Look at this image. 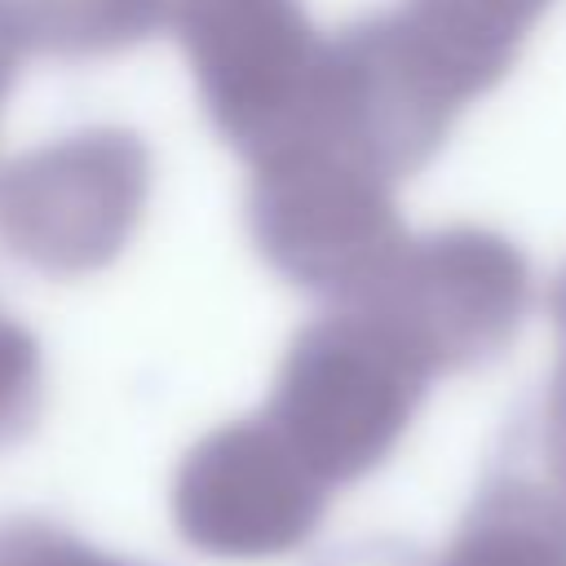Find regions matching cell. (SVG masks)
<instances>
[{
  "mask_svg": "<svg viewBox=\"0 0 566 566\" xmlns=\"http://www.w3.org/2000/svg\"><path fill=\"white\" fill-rule=\"evenodd\" d=\"M0 566H137V562L111 557L57 522L18 513V517H0Z\"/></svg>",
  "mask_w": 566,
  "mask_h": 566,
  "instance_id": "5b68a950",
  "label": "cell"
},
{
  "mask_svg": "<svg viewBox=\"0 0 566 566\" xmlns=\"http://www.w3.org/2000/svg\"><path fill=\"white\" fill-rule=\"evenodd\" d=\"M544 469H548V486L566 500V367L557 371L548 402H544Z\"/></svg>",
  "mask_w": 566,
  "mask_h": 566,
  "instance_id": "52a82bcc",
  "label": "cell"
},
{
  "mask_svg": "<svg viewBox=\"0 0 566 566\" xmlns=\"http://www.w3.org/2000/svg\"><path fill=\"white\" fill-rule=\"evenodd\" d=\"M181 35L221 128L261 164L310 137L327 44L296 0H181Z\"/></svg>",
  "mask_w": 566,
  "mask_h": 566,
  "instance_id": "7a4b0ae2",
  "label": "cell"
},
{
  "mask_svg": "<svg viewBox=\"0 0 566 566\" xmlns=\"http://www.w3.org/2000/svg\"><path fill=\"white\" fill-rule=\"evenodd\" d=\"M40 411V358L22 327L0 318V447L22 438Z\"/></svg>",
  "mask_w": 566,
  "mask_h": 566,
  "instance_id": "8992f818",
  "label": "cell"
},
{
  "mask_svg": "<svg viewBox=\"0 0 566 566\" xmlns=\"http://www.w3.org/2000/svg\"><path fill=\"white\" fill-rule=\"evenodd\" d=\"M327 495L301 455L256 416L190 447L172 478V522L208 557L270 562L318 531Z\"/></svg>",
  "mask_w": 566,
  "mask_h": 566,
  "instance_id": "3957f363",
  "label": "cell"
},
{
  "mask_svg": "<svg viewBox=\"0 0 566 566\" xmlns=\"http://www.w3.org/2000/svg\"><path fill=\"white\" fill-rule=\"evenodd\" d=\"M429 376V358L389 318L363 305L332 314L292 345L261 420L336 491L371 473L398 447Z\"/></svg>",
  "mask_w": 566,
  "mask_h": 566,
  "instance_id": "6da1fadb",
  "label": "cell"
},
{
  "mask_svg": "<svg viewBox=\"0 0 566 566\" xmlns=\"http://www.w3.org/2000/svg\"><path fill=\"white\" fill-rule=\"evenodd\" d=\"M438 566H566V500L531 478L486 482Z\"/></svg>",
  "mask_w": 566,
  "mask_h": 566,
  "instance_id": "277c9868",
  "label": "cell"
}]
</instances>
